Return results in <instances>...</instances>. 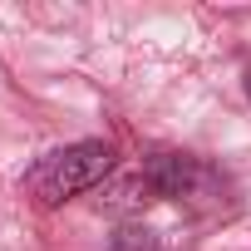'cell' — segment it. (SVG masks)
<instances>
[{"mask_svg":"<svg viewBox=\"0 0 251 251\" xmlns=\"http://www.w3.org/2000/svg\"><path fill=\"white\" fill-rule=\"evenodd\" d=\"M108 173H113V148L99 143V138H84V143H69V148L45 153V158L25 173V192H30L40 207H59V202L89 192L94 182H103Z\"/></svg>","mask_w":251,"mask_h":251,"instance_id":"cell-1","label":"cell"},{"mask_svg":"<svg viewBox=\"0 0 251 251\" xmlns=\"http://www.w3.org/2000/svg\"><path fill=\"white\" fill-rule=\"evenodd\" d=\"M143 182L158 197H168V202H177L187 212H222L226 207V192H231V182L212 163H202L192 153H148Z\"/></svg>","mask_w":251,"mask_h":251,"instance_id":"cell-2","label":"cell"},{"mask_svg":"<svg viewBox=\"0 0 251 251\" xmlns=\"http://www.w3.org/2000/svg\"><path fill=\"white\" fill-rule=\"evenodd\" d=\"M113 251H163V241L148 231V226H123L113 236Z\"/></svg>","mask_w":251,"mask_h":251,"instance_id":"cell-3","label":"cell"},{"mask_svg":"<svg viewBox=\"0 0 251 251\" xmlns=\"http://www.w3.org/2000/svg\"><path fill=\"white\" fill-rule=\"evenodd\" d=\"M246 94H251V74H246Z\"/></svg>","mask_w":251,"mask_h":251,"instance_id":"cell-4","label":"cell"}]
</instances>
